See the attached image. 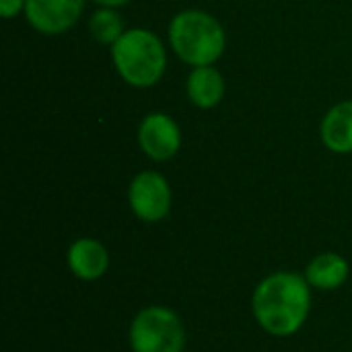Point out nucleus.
<instances>
[{"instance_id": "f257e3e1", "label": "nucleus", "mask_w": 352, "mask_h": 352, "mask_svg": "<svg viewBox=\"0 0 352 352\" xmlns=\"http://www.w3.org/2000/svg\"><path fill=\"white\" fill-rule=\"evenodd\" d=\"M311 291L303 274L293 270L270 272L252 293L256 324L274 338L295 336L311 314Z\"/></svg>"}, {"instance_id": "f03ea898", "label": "nucleus", "mask_w": 352, "mask_h": 352, "mask_svg": "<svg viewBox=\"0 0 352 352\" xmlns=\"http://www.w3.org/2000/svg\"><path fill=\"white\" fill-rule=\"evenodd\" d=\"M173 52L190 66H210L225 52L221 23L204 10H184L169 25Z\"/></svg>"}, {"instance_id": "7ed1b4c3", "label": "nucleus", "mask_w": 352, "mask_h": 352, "mask_svg": "<svg viewBox=\"0 0 352 352\" xmlns=\"http://www.w3.org/2000/svg\"><path fill=\"white\" fill-rule=\"evenodd\" d=\"M111 58L120 76L132 87H153L167 66L163 41L146 29L124 31L111 45Z\"/></svg>"}, {"instance_id": "20e7f679", "label": "nucleus", "mask_w": 352, "mask_h": 352, "mask_svg": "<svg viewBox=\"0 0 352 352\" xmlns=\"http://www.w3.org/2000/svg\"><path fill=\"white\" fill-rule=\"evenodd\" d=\"M128 342L132 352H184L186 326L171 307L148 305L130 322Z\"/></svg>"}, {"instance_id": "39448f33", "label": "nucleus", "mask_w": 352, "mask_h": 352, "mask_svg": "<svg viewBox=\"0 0 352 352\" xmlns=\"http://www.w3.org/2000/svg\"><path fill=\"white\" fill-rule=\"evenodd\" d=\"M171 188L159 171L138 173L128 188V204L144 223H159L171 210Z\"/></svg>"}, {"instance_id": "423d86ee", "label": "nucleus", "mask_w": 352, "mask_h": 352, "mask_svg": "<svg viewBox=\"0 0 352 352\" xmlns=\"http://www.w3.org/2000/svg\"><path fill=\"white\" fill-rule=\"evenodd\" d=\"M85 0H25V16L33 29L58 35L70 29L82 14Z\"/></svg>"}, {"instance_id": "0eeeda50", "label": "nucleus", "mask_w": 352, "mask_h": 352, "mask_svg": "<svg viewBox=\"0 0 352 352\" xmlns=\"http://www.w3.org/2000/svg\"><path fill=\"white\" fill-rule=\"evenodd\" d=\"M138 142L144 155L155 161H167L177 155L182 146V132L177 124L165 113H151L138 128Z\"/></svg>"}, {"instance_id": "6e6552de", "label": "nucleus", "mask_w": 352, "mask_h": 352, "mask_svg": "<svg viewBox=\"0 0 352 352\" xmlns=\"http://www.w3.org/2000/svg\"><path fill=\"white\" fill-rule=\"evenodd\" d=\"M66 264L78 280L95 283L103 278L109 268V252L101 241L93 237H80L70 243L66 252Z\"/></svg>"}, {"instance_id": "1a4fd4ad", "label": "nucleus", "mask_w": 352, "mask_h": 352, "mask_svg": "<svg viewBox=\"0 0 352 352\" xmlns=\"http://www.w3.org/2000/svg\"><path fill=\"white\" fill-rule=\"evenodd\" d=\"M351 274V264L346 258H342L336 252H324L318 254L307 266H305V280L316 291H338Z\"/></svg>"}, {"instance_id": "9d476101", "label": "nucleus", "mask_w": 352, "mask_h": 352, "mask_svg": "<svg viewBox=\"0 0 352 352\" xmlns=\"http://www.w3.org/2000/svg\"><path fill=\"white\" fill-rule=\"evenodd\" d=\"M322 140L334 153H352V101H342L326 113Z\"/></svg>"}, {"instance_id": "9b49d317", "label": "nucleus", "mask_w": 352, "mask_h": 352, "mask_svg": "<svg viewBox=\"0 0 352 352\" xmlns=\"http://www.w3.org/2000/svg\"><path fill=\"white\" fill-rule=\"evenodd\" d=\"M225 95V80L212 66H196L188 76V97L200 109H210L221 103Z\"/></svg>"}, {"instance_id": "f8f14e48", "label": "nucleus", "mask_w": 352, "mask_h": 352, "mask_svg": "<svg viewBox=\"0 0 352 352\" xmlns=\"http://www.w3.org/2000/svg\"><path fill=\"white\" fill-rule=\"evenodd\" d=\"M89 29L93 33V37L99 41V43H107V45H113L122 33H124V27H122V19L118 16V12H113L111 8H101L97 10L91 21H89Z\"/></svg>"}, {"instance_id": "ddd939ff", "label": "nucleus", "mask_w": 352, "mask_h": 352, "mask_svg": "<svg viewBox=\"0 0 352 352\" xmlns=\"http://www.w3.org/2000/svg\"><path fill=\"white\" fill-rule=\"evenodd\" d=\"M21 8H25V0H0V12L4 19H12Z\"/></svg>"}, {"instance_id": "4468645a", "label": "nucleus", "mask_w": 352, "mask_h": 352, "mask_svg": "<svg viewBox=\"0 0 352 352\" xmlns=\"http://www.w3.org/2000/svg\"><path fill=\"white\" fill-rule=\"evenodd\" d=\"M95 2L101 4V6H105V8H116V6H124L130 0H95Z\"/></svg>"}]
</instances>
